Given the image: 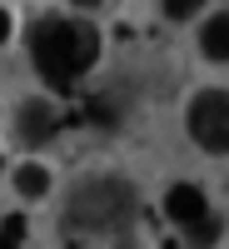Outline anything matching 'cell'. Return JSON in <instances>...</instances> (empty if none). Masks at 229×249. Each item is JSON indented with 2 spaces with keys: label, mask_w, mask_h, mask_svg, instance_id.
<instances>
[{
  "label": "cell",
  "mask_w": 229,
  "mask_h": 249,
  "mask_svg": "<svg viewBox=\"0 0 229 249\" xmlns=\"http://www.w3.org/2000/svg\"><path fill=\"white\" fill-rule=\"evenodd\" d=\"M85 115H90L95 124H105V130H110V124H120V120H115V105H110V100H90V105H85Z\"/></svg>",
  "instance_id": "9"
},
{
  "label": "cell",
  "mask_w": 229,
  "mask_h": 249,
  "mask_svg": "<svg viewBox=\"0 0 229 249\" xmlns=\"http://www.w3.org/2000/svg\"><path fill=\"white\" fill-rule=\"evenodd\" d=\"M164 214H170L175 224H194L199 214H210L204 190H194V184H170V195H164Z\"/></svg>",
  "instance_id": "4"
},
{
  "label": "cell",
  "mask_w": 229,
  "mask_h": 249,
  "mask_svg": "<svg viewBox=\"0 0 229 249\" xmlns=\"http://www.w3.org/2000/svg\"><path fill=\"white\" fill-rule=\"evenodd\" d=\"M0 230H5V234H15V239H25V214H10L5 224H0Z\"/></svg>",
  "instance_id": "11"
},
{
  "label": "cell",
  "mask_w": 229,
  "mask_h": 249,
  "mask_svg": "<svg viewBox=\"0 0 229 249\" xmlns=\"http://www.w3.org/2000/svg\"><path fill=\"white\" fill-rule=\"evenodd\" d=\"M190 135L199 150L229 155V90H204L190 105Z\"/></svg>",
  "instance_id": "3"
},
{
  "label": "cell",
  "mask_w": 229,
  "mask_h": 249,
  "mask_svg": "<svg viewBox=\"0 0 229 249\" xmlns=\"http://www.w3.org/2000/svg\"><path fill=\"white\" fill-rule=\"evenodd\" d=\"M190 230V244H199V249H210V244H219V234H224V224L214 219V214H199L194 224H184Z\"/></svg>",
  "instance_id": "7"
},
{
  "label": "cell",
  "mask_w": 229,
  "mask_h": 249,
  "mask_svg": "<svg viewBox=\"0 0 229 249\" xmlns=\"http://www.w3.org/2000/svg\"><path fill=\"white\" fill-rule=\"evenodd\" d=\"M30 55H35V70L55 90H70L100 60V30L80 25V20H40L30 30Z\"/></svg>",
  "instance_id": "1"
},
{
  "label": "cell",
  "mask_w": 229,
  "mask_h": 249,
  "mask_svg": "<svg viewBox=\"0 0 229 249\" xmlns=\"http://www.w3.org/2000/svg\"><path fill=\"white\" fill-rule=\"evenodd\" d=\"M55 130H60V120H55V110L45 105V100H25V105H20V140L45 144Z\"/></svg>",
  "instance_id": "5"
},
{
  "label": "cell",
  "mask_w": 229,
  "mask_h": 249,
  "mask_svg": "<svg viewBox=\"0 0 229 249\" xmlns=\"http://www.w3.org/2000/svg\"><path fill=\"white\" fill-rule=\"evenodd\" d=\"M15 190L35 199V195H45V190H50V175H45V170H40V164H25V170H20V175H15Z\"/></svg>",
  "instance_id": "8"
},
{
  "label": "cell",
  "mask_w": 229,
  "mask_h": 249,
  "mask_svg": "<svg viewBox=\"0 0 229 249\" xmlns=\"http://www.w3.org/2000/svg\"><path fill=\"white\" fill-rule=\"evenodd\" d=\"M159 5H164V15H170V20H190L204 0H159Z\"/></svg>",
  "instance_id": "10"
},
{
  "label": "cell",
  "mask_w": 229,
  "mask_h": 249,
  "mask_svg": "<svg viewBox=\"0 0 229 249\" xmlns=\"http://www.w3.org/2000/svg\"><path fill=\"white\" fill-rule=\"evenodd\" d=\"M20 244H25V239H15V234H5V230H0V249H20Z\"/></svg>",
  "instance_id": "12"
},
{
  "label": "cell",
  "mask_w": 229,
  "mask_h": 249,
  "mask_svg": "<svg viewBox=\"0 0 229 249\" xmlns=\"http://www.w3.org/2000/svg\"><path fill=\"white\" fill-rule=\"evenodd\" d=\"M75 5H100V0H75Z\"/></svg>",
  "instance_id": "14"
},
{
  "label": "cell",
  "mask_w": 229,
  "mask_h": 249,
  "mask_svg": "<svg viewBox=\"0 0 229 249\" xmlns=\"http://www.w3.org/2000/svg\"><path fill=\"white\" fill-rule=\"evenodd\" d=\"M5 35H10V15L0 10V45H5Z\"/></svg>",
  "instance_id": "13"
},
{
  "label": "cell",
  "mask_w": 229,
  "mask_h": 249,
  "mask_svg": "<svg viewBox=\"0 0 229 249\" xmlns=\"http://www.w3.org/2000/svg\"><path fill=\"white\" fill-rule=\"evenodd\" d=\"M199 50H204V60H229V10H219V15H210L204 20V30H199Z\"/></svg>",
  "instance_id": "6"
},
{
  "label": "cell",
  "mask_w": 229,
  "mask_h": 249,
  "mask_svg": "<svg viewBox=\"0 0 229 249\" xmlns=\"http://www.w3.org/2000/svg\"><path fill=\"white\" fill-rule=\"evenodd\" d=\"M65 219H70V230H90V234L124 230L135 219V190L124 179H85V184H75Z\"/></svg>",
  "instance_id": "2"
}]
</instances>
